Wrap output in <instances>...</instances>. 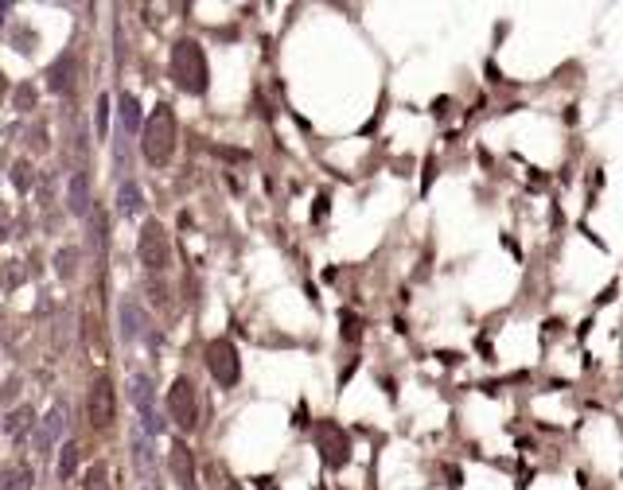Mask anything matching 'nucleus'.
I'll return each mask as SVG.
<instances>
[{
    "label": "nucleus",
    "mask_w": 623,
    "mask_h": 490,
    "mask_svg": "<svg viewBox=\"0 0 623 490\" xmlns=\"http://www.w3.org/2000/svg\"><path fill=\"white\" fill-rule=\"evenodd\" d=\"M206 370H211V378L219 381V385H238V378H242V362H238V351L230 339H214V343H206Z\"/></svg>",
    "instance_id": "obj_4"
},
{
    "label": "nucleus",
    "mask_w": 623,
    "mask_h": 490,
    "mask_svg": "<svg viewBox=\"0 0 623 490\" xmlns=\"http://www.w3.org/2000/svg\"><path fill=\"white\" fill-rule=\"evenodd\" d=\"M86 412H90V425H94V428L113 425L117 397H113V381H110V378H98V381H94V389H90V401H86Z\"/></svg>",
    "instance_id": "obj_7"
},
{
    "label": "nucleus",
    "mask_w": 623,
    "mask_h": 490,
    "mask_svg": "<svg viewBox=\"0 0 623 490\" xmlns=\"http://www.w3.org/2000/svg\"><path fill=\"white\" fill-rule=\"evenodd\" d=\"M140 152L156 168H164L172 160V152H176V113H172V105H156L152 117L145 121V129H140Z\"/></svg>",
    "instance_id": "obj_1"
},
{
    "label": "nucleus",
    "mask_w": 623,
    "mask_h": 490,
    "mask_svg": "<svg viewBox=\"0 0 623 490\" xmlns=\"http://www.w3.org/2000/svg\"><path fill=\"white\" fill-rule=\"evenodd\" d=\"M226 490H242V486H238V483H230V486H226Z\"/></svg>",
    "instance_id": "obj_25"
},
{
    "label": "nucleus",
    "mask_w": 623,
    "mask_h": 490,
    "mask_svg": "<svg viewBox=\"0 0 623 490\" xmlns=\"http://www.w3.org/2000/svg\"><path fill=\"white\" fill-rule=\"evenodd\" d=\"M74 467H78V444H63V455H59V475L63 479H70L74 475Z\"/></svg>",
    "instance_id": "obj_14"
},
{
    "label": "nucleus",
    "mask_w": 623,
    "mask_h": 490,
    "mask_svg": "<svg viewBox=\"0 0 623 490\" xmlns=\"http://www.w3.org/2000/svg\"><path fill=\"white\" fill-rule=\"evenodd\" d=\"M0 490H31V467L28 463H16L0 475Z\"/></svg>",
    "instance_id": "obj_10"
},
{
    "label": "nucleus",
    "mask_w": 623,
    "mask_h": 490,
    "mask_svg": "<svg viewBox=\"0 0 623 490\" xmlns=\"http://www.w3.org/2000/svg\"><path fill=\"white\" fill-rule=\"evenodd\" d=\"M132 401H137L140 417H145V428L160 432V420H156V409H152V381L148 378H132Z\"/></svg>",
    "instance_id": "obj_9"
},
{
    "label": "nucleus",
    "mask_w": 623,
    "mask_h": 490,
    "mask_svg": "<svg viewBox=\"0 0 623 490\" xmlns=\"http://www.w3.org/2000/svg\"><path fill=\"white\" fill-rule=\"evenodd\" d=\"M16 102H20V110H31V105H36V90L20 86V90H16Z\"/></svg>",
    "instance_id": "obj_22"
},
{
    "label": "nucleus",
    "mask_w": 623,
    "mask_h": 490,
    "mask_svg": "<svg viewBox=\"0 0 623 490\" xmlns=\"http://www.w3.org/2000/svg\"><path fill=\"white\" fill-rule=\"evenodd\" d=\"M121 129L140 132V102L132 94H121Z\"/></svg>",
    "instance_id": "obj_13"
},
{
    "label": "nucleus",
    "mask_w": 623,
    "mask_h": 490,
    "mask_svg": "<svg viewBox=\"0 0 623 490\" xmlns=\"http://www.w3.org/2000/svg\"><path fill=\"white\" fill-rule=\"evenodd\" d=\"M70 211L74 214H86L90 211V183H86V171L70 179Z\"/></svg>",
    "instance_id": "obj_11"
},
{
    "label": "nucleus",
    "mask_w": 623,
    "mask_h": 490,
    "mask_svg": "<svg viewBox=\"0 0 623 490\" xmlns=\"http://www.w3.org/2000/svg\"><path fill=\"white\" fill-rule=\"evenodd\" d=\"M137 206H140V187L137 183H125L121 187V211L125 214H137Z\"/></svg>",
    "instance_id": "obj_17"
},
{
    "label": "nucleus",
    "mask_w": 623,
    "mask_h": 490,
    "mask_svg": "<svg viewBox=\"0 0 623 490\" xmlns=\"http://www.w3.org/2000/svg\"><path fill=\"white\" fill-rule=\"evenodd\" d=\"M168 417L176 420V428L191 432L199 425V397H195V385L187 378H176L168 389Z\"/></svg>",
    "instance_id": "obj_5"
},
{
    "label": "nucleus",
    "mask_w": 623,
    "mask_h": 490,
    "mask_svg": "<svg viewBox=\"0 0 623 490\" xmlns=\"http://www.w3.org/2000/svg\"><path fill=\"white\" fill-rule=\"evenodd\" d=\"M315 447H320L328 467H343L351 459V436L335 425V420H320L315 425Z\"/></svg>",
    "instance_id": "obj_6"
},
{
    "label": "nucleus",
    "mask_w": 623,
    "mask_h": 490,
    "mask_svg": "<svg viewBox=\"0 0 623 490\" xmlns=\"http://www.w3.org/2000/svg\"><path fill=\"white\" fill-rule=\"evenodd\" d=\"M105 475H110V467H105V463H94V467H90V475H86V483H82V490H110Z\"/></svg>",
    "instance_id": "obj_16"
},
{
    "label": "nucleus",
    "mask_w": 623,
    "mask_h": 490,
    "mask_svg": "<svg viewBox=\"0 0 623 490\" xmlns=\"http://www.w3.org/2000/svg\"><path fill=\"white\" fill-rule=\"evenodd\" d=\"M59 432H63V409H55V412H51V425L43 428V447L51 444V440L59 436Z\"/></svg>",
    "instance_id": "obj_20"
},
{
    "label": "nucleus",
    "mask_w": 623,
    "mask_h": 490,
    "mask_svg": "<svg viewBox=\"0 0 623 490\" xmlns=\"http://www.w3.org/2000/svg\"><path fill=\"white\" fill-rule=\"evenodd\" d=\"M145 490H160V486H156V483H148V486H145Z\"/></svg>",
    "instance_id": "obj_24"
},
{
    "label": "nucleus",
    "mask_w": 623,
    "mask_h": 490,
    "mask_svg": "<svg viewBox=\"0 0 623 490\" xmlns=\"http://www.w3.org/2000/svg\"><path fill=\"white\" fill-rule=\"evenodd\" d=\"M172 78L184 94H206L211 86V70H206V55L195 39H179L172 47Z\"/></svg>",
    "instance_id": "obj_2"
},
{
    "label": "nucleus",
    "mask_w": 623,
    "mask_h": 490,
    "mask_svg": "<svg viewBox=\"0 0 623 490\" xmlns=\"http://www.w3.org/2000/svg\"><path fill=\"white\" fill-rule=\"evenodd\" d=\"M121 315H125V335H137V331H140V323H137V304H125L121 307Z\"/></svg>",
    "instance_id": "obj_19"
},
{
    "label": "nucleus",
    "mask_w": 623,
    "mask_h": 490,
    "mask_svg": "<svg viewBox=\"0 0 623 490\" xmlns=\"http://www.w3.org/2000/svg\"><path fill=\"white\" fill-rule=\"evenodd\" d=\"M168 467L172 475H176L179 490H195V455H191V447L184 444V440H172V452H168Z\"/></svg>",
    "instance_id": "obj_8"
},
{
    "label": "nucleus",
    "mask_w": 623,
    "mask_h": 490,
    "mask_svg": "<svg viewBox=\"0 0 623 490\" xmlns=\"http://www.w3.org/2000/svg\"><path fill=\"white\" fill-rule=\"evenodd\" d=\"M343 335L351 339V343H355V339H359V319H355L351 311H343Z\"/></svg>",
    "instance_id": "obj_23"
},
{
    "label": "nucleus",
    "mask_w": 623,
    "mask_h": 490,
    "mask_svg": "<svg viewBox=\"0 0 623 490\" xmlns=\"http://www.w3.org/2000/svg\"><path fill=\"white\" fill-rule=\"evenodd\" d=\"M98 137H110V97H102L98 102Z\"/></svg>",
    "instance_id": "obj_18"
},
{
    "label": "nucleus",
    "mask_w": 623,
    "mask_h": 490,
    "mask_svg": "<svg viewBox=\"0 0 623 490\" xmlns=\"http://www.w3.org/2000/svg\"><path fill=\"white\" fill-rule=\"evenodd\" d=\"M31 420H36V412H31V409H12V412H8V420H4V432L12 440H20V436H28Z\"/></svg>",
    "instance_id": "obj_12"
},
{
    "label": "nucleus",
    "mask_w": 623,
    "mask_h": 490,
    "mask_svg": "<svg viewBox=\"0 0 623 490\" xmlns=\"http://www.w3.org/2000/svg\"><path fill=\"white\" fill-rule=\"evenodd\" d=\"M28 171H31L28 164H16V168H12V183L20 187V191H28V187H31V176H28Z\"/></svg>",
    "instance_id": "obj_21"
},
{
    "label": "nucleus",
    "mask_w": 623,
    "mask_h": 490,
    "mask_svg": "<svg viewBox=\"0 0 623 490\" xmlns=\"http://www.w3.org/2000/svg\"><path fill=\"white\" fill-rule=\"evenodd\" d=\"M137 253H140V265H145L148 272H164L172 265V242H168L160 222H145V226H140Z\"/></svg>",
    "instance_id": "obj_3"
},
{
    "label": "nucleus",
    "mask_w": 623,
    "mask_h": 490,
    "mask_svg": "<svg viewBox=\"0 0 623 490\" xmlns=\"http://www.w3.org/2000/svg\"><path fill=\"white\" fill-rule=\"evenodd\" d=\"M66 70H70V55H66V59H59V63L51 66V74H47V78H51L47 86H51L55 94H63V90H66V82H70V78H66Z\"/></svg>",
    "instance_id": "obj_15"
}]
</instances>
